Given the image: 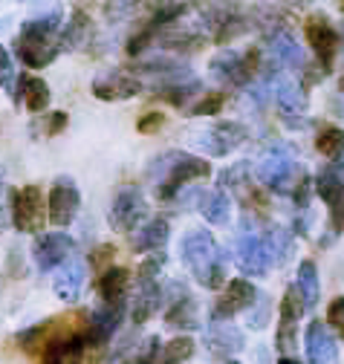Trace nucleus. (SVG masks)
I'll return each mask as SVG.
<instances>
[{
    "label": "nucleus",
    "mask_w": 344,
    "mask_h": 364,
    "mask_svg": "<svg viewBox=\"0 0 344 364\" xmlns=\"http://www.w3.org/2000/svg\"><path fill=\"white\" fill-rule=\"evenodd\" d=\"M64 9L61 6H50V9H38L35 15H29L18 32L12 47L21 58L23 67L29 70H44L50 67L64 50H61V32H64Z\"/></svg>",
    "instance_id": "nucleus-1"
},
{
    "label": "nucleus",
    "mask_w": 344,
    "mask_h": 364,
    "mask_svg": "<svg viewBox=\"0 0 344 364\" xmlns=\"http://www.w3.org/2000/svg\"><path fill=\"white\" fill-rule=\"evenodd\" d=\"M208 176H211V165L203 156H194L186 151H165L148 168V179L154 182L159 203L177 200L188 186H194L200 179H208Z\"/></svg>",
    "instance_id": "nucleus-2"
},
{
    "label": "nucleus",
    "mask_w": 344,
    "mask_h": 364,
    "mask_svg": "<svg viewBox=\"0 0 344 364\" xmlns=\"http://www.w3.org/2000/svg\"><path fill=\"white\" fill-rule=\"evenodd\" d=\"M180 255H183L186 269L191 272V278L203 289H223L229 284V278H226V272H229L226 252L220 249V243L214 240L211 232L191 229L180 240Z\"/></svg>",
    "instance_id": "nucleus-3"
},
{
    "label": "nucleus",
    "mask_w": 344,
    "mask_h": 364,
    "mask_svg": "<svg viewBox=\"0 0 344 364\" xmlns=\"http://www.w3.org/2000/svg\"><path fill=\"white\" fill-rule=\"evenodd\" d=\"M87 321H90V315H84V312L53 315V318H47V321H38V324L26 327L23 333H18L15 341L26 355H44L55 344H61L72 336L87 333Z\"/></svg>",
    "instance_id": "nucleus-4"
},
{
    "label": "nucleus",
    "mask_w": 344,
    "mask_h": 364,
    "mask_svg": "<svg viewBox=\"0 0 344 364\" xmlns=\"http://www.w3.org/2000/svg\"><path fill=\"white\" fill-rule=\"evenodd\" d=\"M254 176L261 186H267L275 194H292L298 188V182L307 176V171L301 168L295 151L289 145H269L261 159L254 165Z\"/></svg>",
    "instance_id": "nucleus-5"
},
{
    "label": "nucleus",
    "mask_w": 344,
    "mask_h": 364,
    "mask_svg": "<svg viewBox=\"0 0 344 364\" xmlns=\"http://www.w3.org/2000/svg\"><path fill=\"white\" fill-rule=\"evenodd\" d=\"M261 67H264V50L261 47H249L246 53L220 50L208 64L211 75L229 87H252L257 81V75H261Z\"/></svg>",
    "instance_id": "nucleus-6"
},
{
    "label": "nucleus",
    "mask_w": 344,
    "mask_h": 364,
    "mask_svg": "<svg viewBox=\"0 0 344 364\" xmlns=\"http://www.w3.org/2000/svg\"><path fill=\"white\" fill-rule=\"evenodd\" d=\"M9 223L21 235H44V225L50 223V203L41 186L9 191Z\"/></svg>",
    "instance_id": "nucleus-7"
},
{
    "label": "nucleus",
    "mask_w": 344,
    "mask_h": 364,
    "mask_svg": "<svg viewBox=\"0 0 344 364\" xmlns=\"http://www.w3.org/2000/svg\"><path fill=\"white\" fill-rule=\"evenodd\" d=\"M235 260H237L240 272H243V275H249V278H264V275H269V269L275 266L264 229H261V225H252L249 214L243 220V229H240L237 243H235Z\"/></svg>",
    "instance_id": "nucleus-8"
},
{
    "label": "nucleus",
    "mask_w": 344,
    "mask_h": 364,
    "mask_svg": "<svg viewBox=\"0 0 344 364\" xmlns=\"http://www.w3.org/2000/svg\"><path fill=\"white\" fill-rule=\"evenodd\" d=\"M107 223H110V229L119 232V235H136L148 223V200H145L142 188L122 186L113 194V203H110V211H107Z\"/></svg>",
    "instance_id": "nucleus-9"
},
{
    "label": "nucleus",
    "mask_w": 344,
    "mask_h": 364,
    "mask_svg": "<svg viewBox=\"0 0 344 364\" xmlns=\"http://www.w3.org/2000/svg\"><path fill=\"white\" fill-rule=\"evenodd\" d=\"M304 35H307V43L316 55V64L321 73H330L333 70V61H335V53H338V29L333 26L330 15L324 12H310L307 21H304Z\"/></svg>",
    "instance_id": "nucleus-10"
},
{
    "label": "nucleus",
    "mask_w": 344,
    "mask_h": 364,
    "mask_svg": "<svg viewBox=\"0 0 344 364\" xmlns=\"http://www.w3.org/2000/svg\"><path fill=\"white\" fill-rule=\"evenodd\" d=\"M267 73H295V70H304V50L301 43L286 32V29H272L267 35Z\"/></svg>",
    "instance_id": "nucleus-11"
},
{
    "label": "nucleus",
    "mask_w": 344,
    "mask_h": 364,
    "mask_svg": "<svg viewBox=\"0 0 344 364\" xmlns=\"http://www.w3.org/2000/svg\"><path fill=\"white\" fill-rule=\"evenodd\" d=\"M139 81L142 78H151L154 81V93L156 90H165V87H177V84H186V81H194L191 78V67L180 58H171V55H156V58H145L139 61L134 70H131Z\"/></svg>",
    "instance_id": "nucleus-12"
},
{
    "label": "nucleus",
    "mask_w": 344,
    "mask_h": 364,
    "mask_svg": "<svg viewBox=\"0 0 344 364\" xmlns=\"http://www.w3.org/2000/svg\"><path fill=\"white\" fill-rule=\"evenodd\" d=\"M257 298H261V292H257V287L252 281L232 278L211 306V321H232L237 312H249Z\"/></svg>",
    "instance_id": "nucleus-13"
},
{
    "label": "nucleus",
    "mask_w": 344,
    "mask_h": 364,
    "mask_svg": "<svg viewBox=\"0 0 344 364\" xmlns=\"http://www.w3.org/2000/svg\"><path fill=\"white\" fill-rule=\"evenodd\" d=\"M307 312L304 298L298 295L295 287H289L281 298V312H278V333H275V350L281 355H289L298 344V324Z\"/></svg>",
    "instance_id": "nucleus-14"
},
{
    "label": "nucleus",
    "mask_w": 344,
    "mask_h": 364,
    "mask_svg": "<svg viewBox=\"0 0 344 364\" xmlns=\"http://www.w3.org/2000/svg\"><path fill=\"white\" fill-rule=\"evenodd\" d=\"M75 257V240L64 232H47L38 235L32 243V260L38 266V272H53L67 266Z\"/></svg>",
    "instance_id": "nucleus-15"
},
{
    "label": "nucleus",
    "mask_w": 344,
    "mask_h": 364,
    "mask_svg": "<svg viewBox=\"0 0 344 364\" xmlns=\"http://www.w3.org/2000/svg\"><path fill=\"white\" fill-rule=\"evenodd\" d=\"M246 136H249V130L243 124H237V122H217V124L205 127L203 133H197L194 145L200 151H205L208 156H229L235 148H240L246 142Z\"/></svg>",
    "instance_id": "nucleus-16"
},
{
    "label": "nucleus",
    "mask_w": 344,
    "mask_h": 364,
    "mask_svg": "<svg viewBox=\"0 0 344 364\" xmlns=\"http://www.w3.org/2000/svg\"><path fill=\"white\" fill-rule=\"evenodd\" d=\"M145 93V81L127 70H104L93 78V96L99 102H127Z\"/></svg>",
    "instance_id": "nucleus-17"
},
{
    "label": "nucleus",
    "mask_w": 344,
    "mask_h": 364,
    "mask_svg": "<svg viewBox=\"0 0 344 364\" xmlns=\"http://www.w3.org/2000/svg\"><path fill=\"white\" fill-rule=\"evenodd\" d=\"M47 203H50V223L58 225V229H67V225L78 217V208H81V194H78L75 179L67 173L55 176Z\"/></svg>",
    "instance_id": "nucleus-18"
},
{
    "label": "nucleus",
    "mask_w": 344,
    "mask_h": 364,
    "mask_svg": "<svg viewBox=\"0 0 344 364\" xmlns=\"http://www.w3.org/2000/svg\"><path fill=\"white\" fill-rule=\"evenodd\" d=\"M165 324L171 330H197L200 327V315H197V298L180 284L174 281L165 289Z\"/></svg>",
    "instance_id": "nucleus-19"
},
{
    "label": "nucleus",
    "mask_w": 344,
    "mask_h": 364,
    "mask_svg": "<svg viewBox=\"0 0 344 364\" xmlns=\"http://www.w3.org/2000/svg\"><path fill=\"white\" fill-rule=\"evenodd\" d=\"M316 194L324 200V205L330 208V225H333V237L344 232V179L324 165L316 173Z\"/></svg>",
    "instance_id": "nucleus-20"
},
{
    "label": "nucleus",
    "mask_w": 344,
    "mask_h": 364,
    "mask_svg": "<svg viewBox=\"0 0 344 364\" xmlns=\"http://www.w3.org/2000/svg\"><path fill=\"white\" fill-rule=\"evenodd\" d=\"M203 344H205L211 358H217V361L226 364L229 355H235V353H240L246 347V336L232 321H208V327L203 333Z\"/></svg>",
    "instance_id": "nucleus-21"
},
{
    "label": "nucleus",
    "mask_w": 344,
    "mask_h": 364,
    "mask_svg": "<svg viewBox=\"0 0 344 364\" xmlns=\"http://www.w3.org/2000/svg\"><path fill=\"white\" fill-rule=\"evenodd\" d=\"M131 269L127 266H110L104 275H99V298L102 306H113V309H127L131 304Z\"/></svg>",
    "instance_id": "nucleus-22"
},
{
    "label": "nucleus",
    "mask_w": 344,
    "mask_h": 364,
    "mask_svg": "<svg viewBox=\"0 0 344 364\" xmlns=\"http://www.w3.org/2000/svg\"><path fill=\"white\" fill-rule=\"evenodd\" d=\"M304 350L310 364H338V344L333 338V330L321 321H310L304 330Z\"/></svg>",
    "instance_id": "nucleus-23"
},
{
    "label": "nucleus",
    "mask_w": 344,
    "mask_h": 364,
    "mask_svg": "<svg viewBox=\"0 0 344 364\" xmlns=\"http://www.w3.org/2000/svg\"><path fill=\"white\" fill-rule=\"evenodd\" d=\"M124 312H127V309H113V306H99V309H93V312H90V321H87V347L102 350V347L116 336V330L122 327Z\"/></svg>",
    "instance_id": "nucleus-24"
},
{
    "label": "nucleus",
    "mask_w": 344,
    "mask_h": 364,
    "mask_svg": "<svg viewBox=\"0 0 344 364\" xmlns=\"http://www.w3.org/2000/svg\"><path fill=\"white\" fill-rule=\"evenodd\" d=\"M162 304H165V287L159 281L136 284V292H134V301H131V321H134V327L148 324Z\"/></svg>",
    "instance_id": "nucleus-25"
},
{
    "label": "nucleus",
    "mask_w": 344,
    "mask_h": 364,
    "mask_svg": "<svg viewBox=\"0 0 344 364\" xmlns=\"http://www.w3.org/2000/svg\"><path fill=\"white\" fill-rule=\"evenodd\" d=\"M50 99H53V93H50V84L41 78V75H21L18 78V90L12 93V102L15 105H21L23 102V107L29 110V113H44L47 107H50Z\"/></svg>",
    "instance_id": "nucleus-26"
},
{
    "label": "nucleus",
    "mask_w": 344,
    "mask_h": 364,
    "mask_svg": "<svg viewBox=\"0 0 344 364\" xmlns=\"http://www.w3.org/2000/svg\"><path fill=\"white\" fill-rule=\"evenodd\" d=\"M171 237V225L165 217H151L136 235H131V249L136 255H159Z\"/></svg>",
    "instance_id": "nucleus-27"
},
{
    "label": "nucleus",
    "mask_w": 344,
    "mask_h": 364,
    "mask_svg": "<svg viewBox=\"0 0 344 364\" xmlns=\"http://www.w3.org/2000/svg\"><path fill=\"white\" fill-rule=\"evenodd\" d=\"M84 278H87V272H84V263L78 257H72L67 266H61L55 272V281H53V292L58 301L64 304H75L81 298V289H84Z\"/></svg>",
    "instance_id": "nucleus-28"
},
{
    "label": "nucleus",
    "mask_w": 344,
    "mask_h": 364,
    "mask_svg": "<svg viewBox=\"0 0 344 364\" xmlns=\"http://www.w3.org/2000/svg\"><path fill=\"white\" fill-rule=\"evenodd\" d=\"M93 35V23H90V15L84 9H72L67 23H64V32H61V50L64 53H75L81 50L84 43L90 41Z\"/></svg>",
    "instance_id": "nucleus-29"
},
{
    "label": "nucleus",
    "mask_w": 344,
    "mask_h": 364,
    "mask_svg": "<svg viewBox=\"0 0 344 364\" xmlns=\"http://www.w3.org/2000/svg\"><path fill=\"white\" fill-rule=\"evenodd\" d=\"M84 358H87V333L55 344L50 353L41 355V364H84Z\"/></svg>",
    "instance_id": "nucleus-30"
},
{
    "label": "nucleus",
    "mask_w": 344,
    "mask_h": 364,
    "mask_svg": "<svg viewBox=\"0 0 344 364\" xmlns=\"http://www.w3.org/2000/svg\"><path fill=\"white\" fill-rule=\"evenodd\" d=\"M200 214L211 223V225H226L232 220V200L223 188H214V191H205L197 203Z\"/></svg>",
    "instance_id": "nucleus-31"
},
{
    "label": "nucleus",
    "mask_w": 344,
    "mask_h": 364,
    "mask_svg": "<svg viewBox=\"0 0 344 364\" xmlns=\"http://www.w3.org/2000/svg\"><path fill=\"white\" fill-rule=\"evenodd\" d=\"M295 289L304 298L307 309H313L321 298V284H318V269L313 260H301L298 263V275H295Z\"/></svg>",
    "instance_id": "nucleus-32"
},
{
    "label": "nucleus",
    "mask_w": 344,
    "mask_h": 364,
    "mask_svg": "<svg viewBox=\"0 0 344 364\" xmlns=\"http://www.w3.org/2000/svg\"><path fill=\"white\" fill-rule=\"evenodd\" d=\"M264 235H267V243H269V252H272L275 266L289 263V257L295 255V235L286 232L284 225H267Z\"/></svg>",
    "instance_id": "nucleus-33"
},
{
    "label": "nucleus",
    "mask_w": 344,
    "mask_h": 364,
    "mask_svg": "<svg viewBox=\"0 0 344 364\" xmlns=\"http://www.w3.org/2000/svg\"><path fill=\"white\" fill-rule=\"evenodd\" d=\"M194 350H197V344L191 336H177L162 347V355L156 364H188L194 358Z\"/></svg>",
    "instance_id": "nucleus-34"
},
{
    "label": "nucleus",
    "mask_w": 344,
    "mask_h": 364,
    "mask_svg": "<svg viewBox=\"0 0 344 364\" xmlns=\"http://www.w3.org/2000/svg\"><path fill=\"white\" fill-rule=\"evenodd\" d=\"M162 347H165V344L159 341V336H148L136 350L122 353L116 364H156L159 355H162Z\"/></svg>",
    "instance_id": "nucleus-35"
},
{
    "label": "nucleus",
    "mask_w": 344,
    "mask_h": 364,
    "mask_svg": "<svg viewBox=\"0 0 344 364\" xmlns=\"http://www.w3.org/2000/svg\"><path fill=\"white\" fill-rule=\"evenodd\" d=\"M316 148L321 156H327L330 162L338 159V154L344 151V130L341 127H321V133L316 136Z\"/></svg>",
    "instance_id": "nucleus-36"
},
{
    "label": "nucleus",
    "mask_w": 344,
    "mask_h": 364,
    "mask_svg": "<svg viewBox=\"0 0 344 364\" xmlns=\"http://www.w3.org/2000/svg\"><path fill=\"white\" fill-rule=\"evenodd\" d=\"M203 90V84L194 78V81H186V84H177V87H165V90H156L154 99H162L168 105H174V107H186L191 96H197Z\"/></svg>",
    "instance_id": "nucleus-37"
},
{
    "label": "nucleus",
    "mask_w": 344,
    "mask_h": 364,
    "mask_svg": "<svg viewBox=\"0 0 344 364\" xmlns=\"http://www.w3.org/2000/svg\"><path fill=\"white\" fill-rule=\"evenodd\" d=\"M217 186H220V188L246 191V188L252 186V168H249V162H237V165L226 168V171L217 176Z\"/></svg>",
    "instance_id": "nucleus-38"
},
{
    "label": "nucleus",
    "mask_w": 344,
    "mask_h": 364,
    "mask_svg": "<svg viewBox=\"0 0 344 364\" xmlns=\"http://www.w3.org/2000/svg\"><path fill=\"white\" fill-rule=\"evenodd\" d=\"M165 263H168V257H165V252H159V255H148V257H142V263L136 266V284H148V281H159V275H162V269H165Z\"/></svg>",
    "instance_id": "nucleus-39"
},
{
    "label": "nucleus",
    "mask_w": 344,
    "mask_h": 364,
    "mask_svg": "<svg viewBox=\"0 0 344 364\" xmlns=\"http://www.w3.org/2000/svg\"><path fill=\"white\" fill-rule=\"evenodd\" d=\"M269 315H272V301H269V295L261 292V298H257L254 306L246 312V327H252V330H264V327L269 324Z\"/></svg>",
    "instance_id": "nucleus-40"
},
{
    "label": "nucleus",
    "mask_w": 344,
    "mask_h": 364,
    "mask_svg": "<svg viewBox=\"0 0 344 364\" xmlns=\"http://www.w3.org/2000/svg\"><path fill=\"white\" fill-rule=\"evenodd\" d=\"M226 107V93H205L191 107V116H217Z\"/></svg>",
    "instance_id": "nucleus-41"
},
{
    "label": "nucleus",
    "mask_w": 344,
    "mask_h": 364,
    "mask_svg": "<svg viewBox=\"0 0 344 364\" xmlns=\"http://www.w3.org/2000/svg\"><path fill=\"white\" fill-rule=\"evenodd\" d=\"M67 124H70V116L64 110H53V113H47L44 119H41V133H44L47 139H55L58 133L67 130Z\"/></svg>",
    "instance_id": "nucleus-42"
},
{
    "label": "nucleus",
    "mask_w": 344,
    "mask_h": 364,
    "mask_svg": "<svg viewBox=\"0 0 344 364\" xmlns=\"http://www.w3.org/2000/svg\"><path fill=\"white\" fill-rule=\"evenodd\" d=\"M15 78H18V73H15V61H12V55H9L6 47H0V87L9 90V93H15V90H18Z\"/></svg>",
    "instance_id": "nucleus-43"
},
{
    "label": "nucleus",
    "mask_w": 344,
    "mask_h": 364,
    "mask_svg": "<svg viewBox=\"0 0 344 364\" xmlns=\"http://www.w3.org/2000/svg\"><path fill=\"white\" fill-rule=\"evenodd\" d=\"M327 324L344 341V295H335L330 301V306H327Z\"/></svg>",
    "instance_id": "nucleus-44"
},
{
    "label": "nucleus",
    "mask_w": 344,
    "mask_h": 364,
    "mask_svg": "<svg viewBox=\"0 0 344 364\" xmlns=\"http://www.w3.org/2000/svg\"><path fill=\"white\" fill-rule=\"evenodd\" d=\"M113 255H116V246H113V243H102V246H96V249L90 252V260H87V263L99 272V275H104V272L113 266V263H110Z\"/></svg>",
    "instance_id": "nucleus-45"
},
{
    "label": "nucleus",
    "mask_w": 344,
    "mask_h": 364,
    "mask_svg": "<svg viewBox=\"0 0 344 364\" xmlns=\"http://www.w3.org/2000/svg\"><path fill=\"white\" fill-rule=\"evenodd\" d=\"M165 127V113H159V110H151V113H142L139 116V122H136V130L142 133V136H154L156 130H162Z\"/></svg>",
    "instance_id": "nucleus-46"
},
{
    "label": "nucleus",
    "mask_w": 344,
    "mask_h": 364,
    "mask_svg": "<svg viewBox=\"0 0 344 364\" xmlns=\"http://www.w3.org/2000/svg\"><path fill=\"white\" fill-rule=\"evenodd\" d=\"M6 223H9V191L4 186V171H0V235H4Z\"/></svg>",
    "instance_id": "nucleus-47"
},
{
    "label": "nucleus",
    "mask_w": 344,
    "mask_h": 364,
    "mask_svg": "<svg viewBox=\"0 0 344 364\" xmlns=\"http://www.w3.org/2000/svg\"><path fill=\"white\" fill-rule=\"evenodd\" d=\"M335 105H338V110L344 113V73H341V78H338V90H335Z\"/></svg>",
    "instance_id": "nucleus-48"
},
{
    "label": "nucleus",
    "mask_w": 344,
    "mask_h": 364,
    "mask_svg": "<svg viewBox=\"0 0 344 364\" xmlns=\"http://www.w3.org/2000/svg\"><path fill=\"white\" fill-rule=\"evenodd\" d=\"M330 168H333V171H335V173L344 179V151L338 154V159H335V162H330Z\"/></svg>",
    "instance_id": "nucleus-49"
},
{
    "label": "nucleus",
    "mask_w": 344,
    "mask_h": 364,
    "mask_svg": "<svg viewBox=\"0 0 344 364\" xmlns=\"http://www.w3.org/2000/svg\"><path fill=\"white\" fill-rule=\"evenodd\" d=\"M278 364H301V361H298V358H292V355H281V358H278Z\"/></svg>",
    "instance_id": "nucleus-50"
},
{
    "label": "nucleus",
    "mask_w": 344,
    "mask_h": 364,
    "mask_svg": "<svg viewBox=\"0 0 344 364\" xmlns=\"http://www.w3.org/2000/svg\"><path fill=\"white\" fill-rule=\"evenodd\" d=\"M4 23H6V18H0V29H4Z\"/></svg>",
    "instance_id": "nucleus-51"
},
{
    "label": "nucleus",
    "mask_w": 344,
    "mask_h": 364,
    "mask_svg": "<svg viewBox=\"0 0 344 364\" xmlns=\"http://www.w3.org/2000/svg\"><path fill=\"white\" fill-rule=\"evenodd\" d=\"M226 364H240V361H226Z\"/></svg>",
    "instance_id": "nucleus-52"
}]
</instances>
